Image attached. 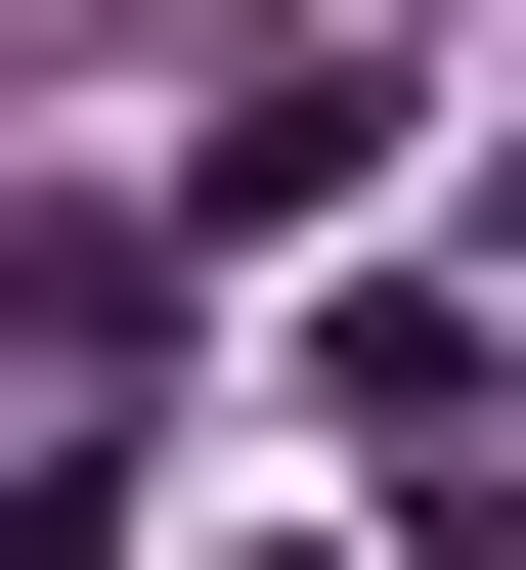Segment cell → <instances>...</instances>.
I'll return each instance as SVG.
<instances>
[{
  "instance_id": "1",
  "label": "cell",
  "mask_w": 526,
  "mask_h": 570,
  "mask_svg": "<svg viewBox=\"0 0 526 570\" xmlns=\"http://www.w3.org/2000/svg\"><path fill=\"white\" fill-rule=\"evenodd\" d=\"M351 176H395V45H264V88H176V219H220V264H307Z\"/></svg>"
}]
</instances>
